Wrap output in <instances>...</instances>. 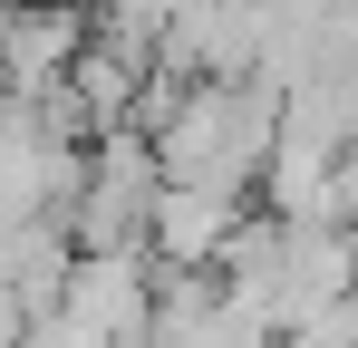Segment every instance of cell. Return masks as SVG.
<instances>
[{
    "mask_svg": "<svg viewBox=\"0 0 358 348\" xmlns=\"http://www.w3.org/2000/svg\"><path fill=\"white\" fill-rule=\"evenodd\" d=\"M136 136L165 184H223L242 194L281 145V97L262 78H145L136 97Z\"/></svg>",
    "mask_w": 358,
    "mask_h": 348,
    "instance_id": "cell-1",
    "label": "cell"
},
{
    "mask_svg": "<svg viewBox=\"0 0 358 348\" xmlns=\"http://www.w3.org/2000/svg\"><path fill=\"white\" fill-rule=\"evenodd\" d=\"M87 145L59 126V107H10L0 116V223H68Z\"/></svg>",
    "mask_w": 358,
    "mask_h": 348,
    "instance_id": "cell-2",
    "label": "cell"
},
{
    "mask_svg": "<svg viewBox=\"0 0 358 348\" xmlns=\"http://www.w3.org/2000/svg\"><path fill=\"white\" fill-rule=\"evenodd\" d=\"M87 39H97V29H87L78 0H0V87L29 97V107H49Z\"/></svg>",
    "mask_w": 358,
    "mask_h": 348,
    "instance_id": "cell-3",
    "label": "cell"
},
{
    "mask_svg": "<svg viewBox=\"0 0 358 348\" xmlns=\"http://www.w3.org/2000/svg\"><path fill=\"white\" fill-rule=\"evenodd\" d=\"M242 223L252 213L223 184H155V203H145V261L155 271H223Z\"/></svg>",
    "mask_w": 358,
    "mask_h": 348,
    "instance_id": "cell-4",
    "label": "cell"
},
{
    "mask_svg": "<svg viewBox=\"0 0 358 348\" xmlns=\"http://www.w3.org/2000/svg\"><path fill=\"white\" fill-rule=\"evenodd\" d=\"M59 310H78L97 339L145 348V319H155V261L145 252H68Z\"/></svg>",
    "mask_w": 358,
    "mask_h": 348,
    "instance_id": "cell-5",
    "label": "cell"
},
{
    "mask_svg": "<svg viewBox=\"0 0 358 348\" xmlns=\"http://www.w3.org/2000/svg\"><path fill=\"white\" fill-rule=\"evenodd\" d=\"M281 348H358V290H339V300H320L300 329H281Z\"/></svg>",
    "mask_w": 358,
    "mask_h": 348,
    "instance_id": "cell-6",
    "label": "cell"
}]
</instances>
